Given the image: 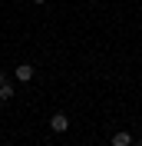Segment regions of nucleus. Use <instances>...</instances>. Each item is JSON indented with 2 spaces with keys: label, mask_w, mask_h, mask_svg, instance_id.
I'll return each mask as SVG.
<instances>
[{
  "label": "nucleus",
  "mask_w": 142,
  "mask_h": 146,
  "mask_svg": "<svg viewBox=\"0 0 142 146\" xmlns=\"http://www.w3.org/2000/svg\"><path fill=\"white\" fill-rule=\"evenodd\" d=\"M50 129H53V133H66V129H70V116H66V113H53V116H50Z\"/></svg>",
  "instance_id": "nucleus-1"
},
{
  "label": "nucleus",
  "mask_w": 142,
  "mask_h": 146,
  "mask_svg": "<svg viewBox=\"0 0 142 146\" xmlns=\"http://www.w3.org/2000/svg\"><path fill=\"white\" fill-rule=\"evenodd\" d=\"M109 143H112V146H132V133H126V129H116Z\"/></svg>",
  "instance_id": "nucleus-2"
},
{
  "label": "nucleus",
  "mask_w": 142,
  "mask_h": 146,
  "mask_svg": "<svg viewBox=\"0 0 142 146\" xmlns=\"http://www.w3.org/2000/svg\"><path fill=\"white\" fill-rule=\"evenodd\" d=\"M17 80L20 83H30V80H33V66H30V63H20L17 66Z\"/></svg>",
  "instance_id": "nucleus-3"
},
{
  "label": "nucleus",
  "mask_w": 142,
  "mask_h": 146,
  "mask_svg": "<svg viewBox=\"0 0 142 146\" xmlns=\"http://www.w3.org/2000/svg\"><path fill=\"white\" fill-rule=\"evenodd\" d=\"M7 100H13V86L3 80V83H0V103H7Z\"/></svg>",
  "instance_id": "nucleus-4"
},
{
  "label": "nucleus",
  "mask_w": 142,
  "mask_h": 146,
  "mask_svg": "<svg viewBox=\"0 0 142 146\" xmlns=\"http://www.w3.org/2000/svg\"><path fill=\"white\" fill-rule=\"evenodd\" d=\"M33 3H36V7H43V3H46V0H33Z\"/></svg>",
  "instance_id": "nucleus-5"
},
{
  "label": "nucleus",
  "mask_w": 142,
  "mask_h": 146,
  "mask_svg": "<svg viewBox=\"0 0 142 146\" xmlns=\"http://www.w3.org/2000/svg\"><path fill=\"white\" fill-rule=\"evenodd\" d=\"M132 143H135V146H142V139H132Z\"/></svg>",
  "instance_id": "nucleus-6"
}]
</instances>
